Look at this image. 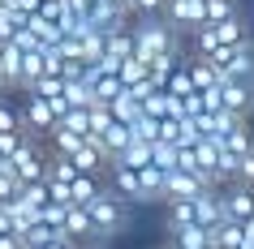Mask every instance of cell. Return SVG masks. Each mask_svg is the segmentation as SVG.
Segmentation results:
<instances>
[{
  "instance_id": "cell-22",
  "label": "cell",
  "mask_w": 254,
  "mask_h": 249,
  "mask_svg": "<svg viewBox=\"0 0 254 249\" xmlns=\"http://www.w3.org/2000/svg\"><path fill=\"white\" fill-rule=\"evenodd\" d=\"M164 91L168 95H177V99H186V95H194V82H190V65L181 60V65L168 73V82H164Z\"/></svg>"
},
{
  "instance_id": "cell-33",
  "label": "cell",
  "mask_w": 254,
  "mask_h": 249,
  "mask_svg": "<svg viewBox=\"0 0 254 249\" xmlns=\"http://www.w3.org/2000/svg\"><path fill=\"white\" fill-rule=\"evenodd\" d=\"M241 232H246V249H250L254 245V215H250V219H241Z\"/></svg>"
},
{
  "instance_id": "cell-12",
  "label": "cell",
  "mask_w": 254,
  "mask_h": 249,
  "mask_svg": "<svg viewBox=\"0 0 254 249\" xmlns=\"http://www.w3.org/2000/svg\"><path fill=\"white\" fill-rule=\"evenodd\" d=\"M190 65V82H194V91H211V86H220V69L207 60V56H194V60H186Z\"/></svg>"
},
{
  "instance_id": "cell-20",
  "label": "cell",
  "mask_w": 254,
  "mask_h": 249,
  "mask_svg": "<svg viewBox=\"0 0 254 249\" xmlns=\"http://www.w3.org/2000/svg\"><path fill=\"white\" fill-rule=\"evenodd\" d=\"M99 189H104V185H99V176H91V172H78V176L69 181V198H73V202H82V206H86Z\"/></svg>"
},
{
  "instance_id": "cell-8",
  "label": "cell",
  "mask_w": 254,
  "mask_h": 249,
  "mask_svg": "<svg viewBox=\"0 0 254 249\" xmlns=\"http://www.w3.org/2000/svg\"><path fill=\"white\" fill-rule=\"evenodd\" d=\"M220 103L237 116H250L254 112V82H237V78H224L220 82Z\"/></svg>"
},
{
  "instance_id": "cell-2",
  "label": "cell",
  "mask_w": 254,
  "mask_h": 249,
  "mask_svg": "<svg viewBox=\"0 0 254 249\" xmlns=\"http://www.w3.org/2000/svg\"><path fill=\"white\" fill-rule=\"evenodd\" d=\"M86 210H91V223H95V236H112L125 228V219H129V210H125V198L117 194V189H99V194L86 202Z\"/></svg>"
},
{
  "instance_id": "cell-36",
  "label": "cell",
  "mask_w": 254,
  "mask_h": 249,
  "mask_svg": "<svg viewBox=\"0 0 254 249\" xmlns=\"http://www.w3.org/2000/svg\"><path fill=\"white\" fill-rule=\"evenodd\" d=\"M73 249H82V245H73Z\"/></svg>"
},
{
  "instance_id": "cell-14",
  "label": "cell",
  "mask_w": 254,
  "mask_h": 249,
  "mask_svg": "<svg viewBox=\"0 0 254 249\" xmlns=\"http://www.w3.org/2000/svg\"><path fill=\"white\" fill-rule=\"evenodd\" d=\"M108 112H112V120H125V125H134L138 116H142V99H138L134 91H121L112 103H108Z\"/></svg>"
},
{
  "instance_id": "cell-17",
  "label": "cell",
  "mask_w": 254,
  "mask_h": 249,
  "mask_svg": "<svg viewBox=\"0 0 254 249\" xmlns=\"http://www.w3.org/2000/svg\"><path fill=\"white\" fill-rule=\"evenodd\" d=\"M173 249H211V236H207V228L190 223V228H177L173 232Z\"/></svg>"
},
{
  "instance_id": "cell-13",
  "label": "cell",
  "mask_w": 254,
  "mask_h": 249,
  "mask_svg": "<svg viewBox=\"0 0 254 249\" xmlns=\"http://www.w3.org/2000/svg\"><path fill=\"white\" fill-rule=\"evenodd\" d=\"M129 142H134V129H129L125 120H112V125H108V129L99 133V146L108 150V159H112V155H121V150H125Z\"/></svg>"
},
{
  "instance_id": "cell-31",
  "label": "cell",
  "mask_w": 254,
  "mask_h": 249,
  "mask_svg": "<svg viewBox=\"0 0 254 249\" xmlns=\"http://www.w3.org/2000/svg\"><path fill=\"white\" fill-rule=\"evenodd\" d=\"M73 245H78V241H73V236H65V232H56V236H52V241H48V245H43V249H73Z\"/></svg>"
},
{
  "instance_id": "cell-1",
  "label": "cell",
  "mask_w": 254,
  "mask_h": 249,
  "mask_svg": "<svg viewBox=\"0 0 254 249\" xmlns=\"http://www.w3.org/2000/svg\"><path fill=\"white\" fill-rule=\"evenodd\" d=\"M129 30H134V56H142V60H155V56L177 52V35H173V26H168L160 13L138 17Z\"/></svg>"
},
{
  "instance_id": "cell-28",
  "label": "cell",
  "mask_w": 254,
  "mask_h": 249,
  "mask_svg": "<svg viewBox=\"0 0 254 249\" xmlns=\"http://www.w3.org/2000/svg\"><path fill=\"white\" fill-rule=\"evenodd\" d=\"M17 189H22V181H17L13 172H9V163H4V168H0V202H9Z\"/></svg>"
},
{
  "instance_id": "cell-27",
  "label": "cell",
  "mask_w": 254,
  "mask_h": 249,
  "mask_svg": "<svg viewBox=\"0 0 254 249\" xmlns=\"http://www.w3.org/2000/svg\"><path fill=\"white\" fill-rule=\"evenodd\" d=\"M9 129H22V112L0 99V133H9Z\"/></svg>"
},
{
  "instance_id": "cell-9",
  "label": "cell",
  "mask_w": 254,
  "mask_h": 249,
  "mask_svg": "<svg viewBox=\"0 0 254 249\" xmlns=\"http://www.w3.org/2000/svg\"><path fill=\"white\" fill-rule=\"evenodd\" d=\"M69 159H73V168H78V172H91V176H99V172L108 168V150L99 146V138H86Z\"/></svg>"
},
{
  "instance_id": "cell-30",
  "label": "cell",
  "mask_w": 254,
  "mask_h": 249,
  "mask_svg": "<svg viewBox=\"0 0 254 249\" xmlns=\"http://www.w3.org/2000/svg\"><path fill=\"white\" fill-rule=\"evenodd\" d=\"M129 13H134V17H151V13H164V0H129Z\"/></svg>"
},
{
  "instance_id": "cell-7",
  "label": "cell",
  "mask_w": 254,
  "mask_h": 249,
  "mask_svg": "<svg viewBox=\"0 0 254 249\" xmlns=\"http://www.w3.org/2000/svg\"><path fill=\"white\" fill-rule=\"evenodd\" d=\"M190 202H194V223H198V228H207V232H211L215 223L224 219V206H220V185H207V189H198Z\"/></svg>"
},
{
  "instance_id": "cell-35",
  "label": "cell",
  "mask_w": 254,
  "mask_h": 249,
  "mask_svg": "<svg viewBox=\"0 0 254 249\" xmlns=\"http://www.w3.org/2000/svg\"><path fill=\"white\" fill-rule=\"evenodd\" d=\"M0 86H4V48H0Z\"/></svg>"
},
{
  "instance_id": "cell-5",
  "label": "cell",
  "mask_w": 254,
  "mask_h": 249,
  "mask_svg": "<svg viewBox=\"0 0 254 249\" xmlns=\"http://www.w3.org/2000/svg\"><path fill=\"white\" fill-rule=\"evenodd\" d=\"M220 206H224V219H250L254 215V185L233 181L228 189H220Z\"/></svg>"
},
{
  "instance_id": "cell-21",
  "label": "cell",
  "mask_w": 254,
  "mask_h": 249,
  "mask_svg": "<svg viewBox=\"0 0 254 249\" xmlns=\"http://www.w3.org/2000/svg\"><path fill=\"white\" fill-rule=\"evenodd\" d=\"M56 232H61V228H48L43 219H35V223H26V228H22L17 236H22V245H26V249H43Z\"/></svg>"
},
{
  "instance_id": "cell-6",
  "label": "cell",
  "mask_w": 254,
  "mask_h": 249,
  "mask_svg": "<svg viewBox=\"0 0 254 249\" xmlns=\"http://www.w3.org/2000/svg\"><path fill=\"white\" fill-rule=\"evenodd\" d=\"M207 185H211V176H207V172L173 168L168 176H164V202H168V198H194L198 189H207Z\"/></svg>"
},
{
  "instance_id": "cell-32",
  "label": "cell",
  "mask_w": 254,
  "mask_h": 249,
  "mask_svg": "<svg viewBox=\"0 0 254 249\" xmlns=\"http://www.w3.org/2000/svg\"><path fill=\"white\" fill-rule=\"evenodd\" d=\"M0 249H26L17 232H0Z\"/></svg>"
},
{
  "instance_id": "cell-4",
  "label": "cell",
  "mask_w": 254,
  "mask_h": 249,
  "mask_svg": "<svg viewBox=\"0 0 254 249\" xmlns=\"http://www.w3.org/2000/svg\"><path fill=\"white\" fill-rule=\"evenodd\" d=\"M164 17L177 30H194L207 22V0H164Z\"/></svg>"
},
{
  "instance_id": "cell-10",
  "label": "cell",
  "mask_w": 254,
  "mask_h": 249,
  "mask_svg": "<svg viewBox=\"0 0 254 249\" xmlns=\"http://www.w3.org/2000/svg\"><path fill=\"white\" fill-rule=\"evenodd\" d=\"M112 172V189H117L125 202H142V181H138V168H125V163H108Z\"/></svg>"
},
{
  "instance_id": "cell-19",
  "label": "cell",
  "mask_w": 254,
  "mask_h": 249,
  "mask_svg": "<svg viewBox=\"0 0 254 249\" xmlns=\"http://www.w3.org/2000/svg\"><path fill=\"white\" fill-rule=\"evenodd\" d=\"M220 146H224V150H233V155H246V150L254 146L250 125H246V120H237V125H233V129H228L224 138H220Z\"/></svg>"
},
{
  "instance_id": "cell-15",
  "label": "cell",
  "mask_w": 254,
  "mask_h": 249,
  "mask_svg": "<svg viewBox=\"0 0 254 249\" xmlns=\"http://www.w3.org/2000/svg\"><path fill=\"white\" fill-rule=\"evenodd\" d=\"M207 26H211V35H215V43H220V48H228V43H241V39H246V22H241L237 13L224 17V22H207Z\"/></svg>"
},
{
  "instance_id": "cell-23",
  "label": "cell",
  "mask_w": 254,
  "mask_h": 249,
  "mask_svg": "<svg viewBox=\"0 0 254 249\" xmlns=\"http://www.w3.org/2000/svg\"><path fill=\"white\" fill-rule=\"evenodd\" d=\"M61 125L73 133H82V138H91V107H69L65 116H61Z\"/></svg>"
},
{
  "instance_id": "cell-25",
  "label": "cell",
  "mask_w": 254,
  "mask_h": 249,
  "mask_svg": "<svg viewBox=\"0 0 254 249\" xmlns=\"http://www.w3.org/2000/svg\"><path fill=\"white\" fill-rule=\"evenodd\" d=\"M151 163L164 172H173L177 168V146L173 142H151Z\"/></svg>"
},
{
  "instance_id": "cell-29",
  "label": "cell",
  "mask_w": 254,
  "mask_h": 249,
  "mask_svg": "<svg viewBox=\"0 0 254 249\" xmlns=\"http://www.w3.org/2000/svg\"><path fill=\"white\" fill-rule=\"evenodd\" d=\"M237 181H241V185H254V146L237 159Z\"/></svg>"
},
{
  "instance_id": "cell-18",
  "label": "cell",
  "mask_w": 254,
  "mask_h": 249,
  "mask_svg": "<svg viewBox=\"0 0 254 249\" xmlns=\"http://www.w3.org/2000/svg\"><path fill=\"white\" fill-rule=\"evenodd\" d=\"M108 163H125V168H147V163H151V142H138V138H134V142L121 150V155H112V159H108Z\"/></svg>"
},
{
  "instance_id": "cell-34",
  "label": "cell",
  "mask_w": 254,
  "mask_h": 249,
  "mask_svg": "<svg viewBox=\"0 0 254 249\" xmlns=\"http://www.w3.org/2000/svg\"><path fill=\"white\" fill-rule=\"evenodd\" d=\"M108 4H112V9H121V13H129V0H108ZM134 17V13H129Z\"/></svg>"
},
{
  "instance_id": "cell-24",
  "label": "cell",
  "mask_w": 254,
  "mask_h": 249,
  "mask_svg": "<svg viewBox=\"0 0 254 249\" xmlns=\"http://www.w3.org/2000/svg\"><path fill=\"white\" fill-rule=\"evenodd\" d=\"M129 129H134L138 142H160V116H147V112H142V116H138Z\"/></svg>"
},
{
  "instance_id": "cell-16",
  "label": "cell",
  "mask_w": 254,
  "mask_h": 249,
  "mask_svg": "<svg viewBox=\"0 0 254 249\" xmlns=\"http://www.w3.org/2000/svg\"><path fill=\"white\" fill-rule=\"evenodd\" d=\"M164 176H168V172L155 168V163L138 168V181H142V202H160V198H164Z\"/></svg>"
},
{
  "instance_id": "cell-26",
  "label": "cell",
  "mask_w": 254,
  "mask_h": 249,
  "mask_svg": "<svg viewBox=\"0 0 254 249\" xmlns=\"http://www.w3.org/2000/svg\"><path fill=\"white\" fill-rule=\"evenodd\" d=\"M237 13V4L233 0H207V22H224V17Z\"/></svg>"
},
{
  "instance_id": "cell-3",
  "label": "cell",
  "mask_w": 254,
  "mask_h": 249,
  "mask_svg": "<svg viewBox=\"0 0 254 249\" xmlns=\"http://www.w3.org/2000/svg\"><path fill=\"white\" fill-rule=\"evenodd\" d=\"M17 112H22V129H26L30 138H35V133H39V138H48V129L56 125L52 103H48L43 95H35V91H26V103L17 107Z\"/></svg>"
},
{
  "instance_id": "cell-11",
  "label": "cell",
  "mask_w": 254,
  "mask_h": 249,
  "mask_svg": "<svg viewBox=\"0 0 254 249\" xmlns=\"http://www.w3.org/2000/svg\"><path fill=\"white\" fill-rule=\"evenodd\" d=\"M65 236H73V241H86V236H95L91 210L82 206V202H69V206H65Z\"/></svg>"
},
{
  "instance_id": "cell-37",
  "label": "cell",
  "mask_w": 254,
  "mask_h": 249,
  "mask_svg": "<svg viewBox=\"0 0 254 249\" xmlns=\"http://www.w3.org/2000/svg\"><path fill=\"white\" fill-rule=\"evenodd\" d=\"M39 4H43V0H39Z\"/></svg>"
}]
</instances>
